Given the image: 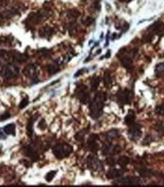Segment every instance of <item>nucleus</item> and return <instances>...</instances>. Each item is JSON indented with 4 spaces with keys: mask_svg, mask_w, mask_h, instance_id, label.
I'll use <instances>...</instances> for the list:
<instances>
[{
    "mask_svg": "<svg viewBox=\"0 0 164 187\" xmlns=\"http://www.w3.org/2000/svg\"><path fill=\"white\" fill-rule=\"evenodd\" d=\"M106 100V95L104 92L100 91L96 93L94 99L92 100L89 106V110H90V115L92 118L97 119L102 115L103 108H104V102Z\"/></svg>",
    "mask_w": 164,
    "mask_h": 187,
    "instance_id": "f257e3e1",
    "label": "nucleus"
},
{
    "mask_svg": "<svg viewBox=\"0 0 164 187\" xmlns=\"http://www.w3.org/2000/svg\"><path fill=\"white\" fill-rule=\"evenodd\" d=\"M52 153L56 159L62 160L70 156L72 153V147L68 143H58L52 147Z\"/></svg>",
    "mask_w": 164,
    "mask_h": 187,
    "instance_id": "f03ea898",
    "label": "nucleus"
},
{
    "mask_svg": "<svg viewBox=\"0 0 164 187\" xmlns=\"http://www.w3.org/2000/svg\"><path fill=\"white\" fill-rule=\"evenodd\" d=\"M19 67L15 64H6L0 70V75L4 79H10V78H15L19 74Z\"/></svg>",
    "mask_w": 164,
    "mask_h": 187,
    "instance_id": "7ed1b4c3",
    "label": "nucleus"
},
{
    "mask_svg": "<svg viewBox=\"0 0 164 187\" xmlns=\"http://www.w3.org/2000/svg\"><path fill=\"white\" fill-rule=\"evenodd\" d=\"M117 100L121 105H126L130 104L133 99V92L130 91L129 89H121L117 93Z\"/></svg>",
    "mask_w": 164,
    "mask_h": 187,
    "instance_id": "20e7f679",
    "label": "nucleus"
},
{
    "mask_svg": "<svg viewBox=\"0 0 164 187\" xmlns=\"http://www.w3.org/2000/svg\"><path fill=\"white\" fill-rule=\"evenodd\" d=\"M75 95H76L77 98L80 100L81 103L86 104L89 101V90L85 85L77 86Z\"/></svg>",
    "mask_w": 164,
    "mask_h": 187,
    "instance_id": "39448f33",
    "label": "nucleus"
},
{
    "mask_svg": "<svg viewBox=\"0 0 164 187\" xmlns=\"http://www.w3.org/2000/svg\"><path fill=\"white\" fill-rule=\"evenodd\" d=\"M87 165L89 169L93 171H100L103 169V165L101 163V161L93 156H89L87 157Z\"/></svg>",
    "mask_w": 164,
    "mask_h": 187,
    "instance_id": "423d86ee",
    "label": "nucleus"
},
{
    "mask_svg": "<svg viewBox=\"0 0 164 187\" xmlns=\"http://www.w3.org/2000/svg\"><path fill=\"white\" fill-rule=\"evenodd\" d=\"M129 135L131 140H137L141 136V128L140 124L134 123L129 126Z\"/></svg>",
    "mask_w": 164,
    "mask_h": 187,
    "instance_id": "0eeeda50",
    "label": "nucleus"
},
{
    "mask_svg": "<svg viewBox=\"0 0 164 187\" xmlns=\"http://www.w3.org/2000/svg\"><path fill=\"white\" fill-rule=\"evenodd\" d=\"M120 152V147H118L113 143H107L103 147V154L104 156H112V154H116Z\"/></svg>",
    "mask_w": 164,
    "mask_h": 187,
    "instance_id": "6e6552de",
    "label": "nucleus"
},
{
    "mask_svg": "<svg viewBox=\"0 0 164 187\" xmlns=\"http://www.w3.org/2000/svg\"><path fill=\"white\" fill-rule=\"evenodd\" d=\"M24 74L26 75L27 77L29 78H36L38 75V70H37V66L35 64H29L26 67L24 68Z\"/></svg>",
    "mask_w": 164,
    "mask_h": 187,
    "instance_id": "1a4fd4ad",
    "label": "nucleus"
},
{
    "mask_svg": "<svg viewBox=\"0 0 164 187\" xmlns=\"http://www.w3.org/2000/svg\"><path fill=\"white\" fill-rule=\"evenodd\" d=\"M25 154L32 160H38L39 159V152L34 146H28L25 149Z\"/></svg>",
    "mask_w": 164,
    "mask_h": 187,
    "instance_id": "9d476101",
    "label": "nucleus"
},
{
    "mask_svg": "<svg viewBox=\"0 0 164 187\" xmlns=\"http://www.w3.org/2000/svg\"><path fill=\"white\" fill-rule=\"evenodd\" d=\"M97 139L98 137L96 135H91L89 137L88 139V147H89V150H91L92 153H97L98 152V149H99V145L97 143Z\"/></svg>",
    "mask_w": 164,
    "mask_h": 187,
    "instance_id": "9b49d317",
    "label": "nucleus"
},
{
    "mask_svg": "<svg viewBox=\"0 0 164 187\" xmlns=\"http://www.w3.org/2000/svg\"><path fill=\"white\" fill-rule=\"evenodd\" d=\"M120 60L123 66L126 67L128 70L133 69V59L130 56V55H123L122 56H120Z\"/></svg>",
    "mask_w": 164,
    "mask_h": 187,
    "instance_id": "f8f14e48",
    "label": "nucleus"
},
{
    "mask_svg": "<svg viewBox=\"0 0 164 187\" xmlns=\"http://www.w3.org/2000/svg\"><path fill=\"white\" fill-rule=\"evenodd\" d=\"M149 30H151L152 33L160 34L164 30V24L161 22V21H157V22H155L152 26L149 27Z\"/></svg>",
    "mask_w": 164,
    "mask_h": 187,
    "instance_id": "ddd939ff",
    "label": "nucleus"
},
{
    "mask_svg": "<svg viewBox=\"0 0 164 187\" xmlns=\"http://www.w3.org/2000/svg\"><path fill=\"white\" fill-rule=\"evenodd\" d=\"M122 174H123V172L121 170L112 167L111 169L107 172V177L109 179H116V178H119L120 176H122Z\"/></svg>",
    "mask_w": 164,
    "mask_h": 187,
    "instance_id": "4468645a",
    "label": "nucleus"
},
{
    "mask_svg": "<svg viewBox=\"0 0 164 187\" xmlns=\"http://www.w3.org/2000/svg\"><path fill=\"white\" fill-rule=\"evenodd\" d=\"M138 182H140V180L134 177H125L119 181V183L123 185H137L138 184Z\"/></svg>",
    "mask_w": 164,
    "mask_h": 187,
    "instance_id": "2eb2a0df",
    "label": "nucleus"
},
{
    "mask_svg": "<svg viewBox=\"0 0 164 187\" xmlns=\"http://www.w3.org/2000/svg\"><path fill=\"white\" fill-rule=\"evenodd\" d=\"M53 34V29L49 26H45L40 30V36L43 38H49Z\"/></svg>",
    "mask_w": 164,
    "mask_h": 187,
    "instance_id": "dca6fc26",
    "label": "nucleus"
},
{
    "mask_svg": "<svg viewBox=\"0 0 164 187\" xmlns=\"http://www.w3.org/2000/svg\"><path fill=\"white\" fill-rule=\"evenodd\" d=\"M113 83V78H112V75L110 73L109 70H106L105 73H104V84L107 88L111 87V85Z\"/></svg>",
    "mask_w": 164,
    "mask_h": 187,
    "instance_id": "f3484780",
    "label": "nucleus"
},
{
    "mask_svg": "<svg viewBox=\"0 0 164 187\" xmlns=\"http://www.w3.org/2000/svg\"><path fill=\"white\" fill-rule=\"evenodd\" d=\"M125 123L128 126H131L135 123V115L134 113V111H130V113L127 115L125 118Z\"/></svg>",
    "mask_w": 164,
    "mask_h": 187,
    "instance_id": "a211bd4d",
    "label": "nucleus"
},
{
    "mask_svg": "<svg viewBox=\"0 0 164 187\" xmlns=\"http://www.w3.org/2000/svg\"><path fill=\"white\" fill-rule=\"evenodd\" d=\"M4 133L7 135H15V132H16V128H15V125L14 124H9L4 127Z\"/></svg>",
    "mask_w": 164,
    "mask_h": 187,
    "instance_id": "6ab92c4d",
    "label": "nucleus"
},
{
    "mask_svg": "<svg viewBox=\"0 0 164 187\" xmlns=\"http://www.w3.org/2000/svg\"><path fill=\"white\" fill-rule=\"evenodd\" d=\"M155 75L157 77H161L164 75V63H158L155 67Z\"/></svg>",
    "mask_w": 164,
    "mask_h": 187,
    "instance_id": "aec40b11",
    "label": "nucleus"
},
{
    "mask_svg": "<svg viewBox=\"0 0 164 187\" xmlns=\"http://www.w3.org/2000/svg\"><path fill=\"white\" fill-rule=\"evenodd\" d=\"M12 57H13L14 60H16V62H18V63H24L28 60V56L22 55V53H16L15 55H14V56H12Z\"/></svg>",
    "mask_w": 164,
    "mask_h": 187,
    "instance_id": "412c9836",
    "label": "nucleus"
},
{
    "mask_svg": "<svg viewBox=\"0 0 164 187\" xmlns=\"http://www.w3.org/2000/svg\"><path fill=\"white\" fill-rule=\"evenodd\" d=\"M129 163H130V159L128 156H121L119 160H118V164L120 165L121 167H123V168H125L127 166L128 164H129Z\"/></svg>",
    "mask_w": 164,
    "mask_h": 187,
    "instance_id": "4be33fe9",
    "label": "nucleus"
},
{
    "mask_svg": "<svg viewBox=\"0 0 164 187\" xmlns=\"http://www.w3.org/2000/svg\"><path fill=\"white\" fill-rule=\"evenodd\" d=\"M118 136H119V134H118V131H116V130H112V131H110V132H108L106 134V136H105V138H106V140L107 141H113L114 139H116V138H118Z\"/></svg>",
    "mask_w": 164,
    "mask_h": 187,
    "instance_id": "5701e85b",
    "label": "nucleus"
},
{
    "mask_svg": "<svg viewBox=\"0 0 164 187\" xmlns=\"http://www.w3.org/2000/svg\"><path fill=\"white\" fill-rule=\"evenodd\" d=\"M17 12L15 11V9H11V10H6L3 13H1V16L3 19H8V18H12L14 15H15Z\"/></svg>",
    "mask_w": 164,
    "mask_h": 187,
    "instance_id": "b1692460",
    "label": "nucleus"
},
{
    "mask_svg": "<svg viewBox=\"0 0 164 187\" xmlns=\"http://www.w3.org/2000/svg\"><path fill=\"white\" fill-rule=\"evenodd\" d=\"M100 84V78L98 76H94L91 80V90L96 91Z\"/></svg>",
    "mask_w": 164,
    "mask_h": 187,
    "instance_id": "393cba45",
    "label": "nucleus"
},
{
    "mask_svg": "<svg viewBox=\"0 0 164 187\" xmlns=\"http://www.w3.org/2000/svg\"><path fill=\"white\" fill-rule=\"evenodd\" d=\"M33 123H34V118H30L27 123V133L30 138L33 136Z\"/></svg>",
    "mask_w": 164,
    "mask_h": 187,
    "instance_id": "a878e982",
    "label": "nucleus"
},
{
    "mask_svg": "<svg viewBox=\"0 0 164 187\" xmlns=\"http://www.w3.org/2000/svg\"><path fill=\"white\" fill-rule=\"evenodd\" d=\"M47 69L51 74H55L59 70V67H58V66H56L55 63H51V64H49L48 66Z\"/></svg>",
    "mask_w": 164,
    "mask_h": 187,
    "instance_id": "bb28decb",
    "label": "nucleus"
},
{
    "mask_svg": "<svg viewBox=\"0 0 164 187\" xmlns=\"http://www.w3.org/2000/svg\"><path fill=\"white\" fill-rule=\"evenodd\" d=\"M56 174V171L55 170H52L47 173V175H46V180H47L48 182H51L53 177H55V175Z\"/></svg>",
    "mask_w": 164,
    "mask_h": 187,
    "instance_id": "cd10ccee",
    "label": "nucleus"
},
{
    "mask_svg": "<svg viewBox=\"0 0 164 187\" xmlns=\"http://www.w3.org/2000/svg\"><path fill=\"white\" fill-rule=\"evenodd\" d=\"M155 112L158 115H161V116H164V104H160L155 109Z\"/></svg>",
    "mask_w": 164,
    "mask_h": 187,
    "instance_id": "c85d7f7f",
    "label": "nucleus"
},
{
    "mask_svg": "<svg viewBox=\"0 0 164 187\" xmlns=\"http://www.w3.org/2000/svg\"><path fill=\"white\" fill-rule=\"evenodd\" d=\"M28 103H29V98H28V97H25V98L22 100V101L20 102L19 108H20V109H23V108H25V107L28 105Z\"/></svg>",
    "mask_w": 164,
    "mask_h": 187,
    "instance_id": "c756f323",
    "label": "nucleus"
},
{
    "mask_svg": "<svg viewBox=\"0 0 164 187\" xmlns=\"http://www.w3.org/2000/svg\"><path fill=\"white\" fill-rule=\"evenodd\" d=\"M68 14H69V17L71 18H76L77 16H79V12L76 11V10H70Z\"/></svg>",
    "mask_w": 164,
    "mask_h": 187,
    "instance_id": "7c9ffc66",
    "label": "nucleus"
},
{
    "mask_svg": "<svg viewBox=\"0 0 164 187\" xmlns=\"http://www.w3.org/2000/svg\"><path fill=\"white\" fill-rule=\"evenodd\" d=\"M106 163H107V164L111 165V166H114V165L116 164L115 159H113V157H109V159H107V160H106Z\"/></svg>",
    "mask_w": 164,
    "mask_h": 187,
    "instance_id": "2f4dec72",
    "label": "nucleus"
},
{
    "mask_svg": "<svg viewBox=\"0 0 164 187\" xmlns=\"http://www.w3.org/2000/svg\"><path fill=\"white\" fill-rule=\"evenodd\" d=\"M82 22H83L85 25H90L91 23L94 22V20L92 19V18H90V17H87V18H85V19L82 21Z\"/></svg>",
    "mask_w": 164,
    "mask_h": 187,
    "instance_id": "473e14b6",
    "label": "nucleus"
},
{
    "mask_svg": "<svg viewBox=\"0 0 164 187\" xmlns=\"http://www.w3.org/2000/svg\"><path fill=\"white\" fill-rule=\"evenodd\" d=\"M10 117H11V115L9 113H5L4 115H1V116H0V121H5L6 119H8Z\"/></svg>",
    "mask_w": 164,
    "mask_h": 187,
    "instance_id": "72a5a7b5",
    "label": "nucleus"
},
{
    "mask_svg": "<svg viewBox=\"0 0 164 187\" xmlns=\"http://www.w3.org/2000/svg\"><path fill=\"white\" fill-rule=\"evenodd\" d=\"M38 127L41 129V130H43V129H46V121L45 120H41L40 123H39Z\"/></svg>",
    "mask_w": 164,
    "mask_h": 187,
    "instance_id": "f704fd0d",
    "label": "nucleus"
},
{
    "mask_svg": "<svg viewBox=\"0 0 164 187\" xmlns=\"http://www.w3.org/2000/svg\"><path fill=\"white\" fill-rule=\"evenodd\" d=\"M39 52H40V53H42V55H44V56H47V55H49V52L47 51V50H45V49L40 50V51H39Z\"/></svg>",
    "mask_w": 164,
    "mask_h": 187,
    "instance_id": "c9c22d12",
    "label": "nucleus"
},
{
    "mask_svg": "<svg viewBox=\"0 0 164 187\" xmlns=\"http://www.w3.org/2000/svg\"><path fill=\"white\" fill-rule=\"evenodd\" d=\"M83 71H85V69H80V70H78V71H77V73L74 74V77L79 76V75H80L81 73H83Z\"/></svg>",
    "mask_w": 164,
    "mask_h": 187,
    "instance_id": "e433bc0d",
    "label": "nucleus"
},
{
    "mask_svg": "<svg viewBox=\"0 0 164 187\" xmlns=\"http://www.w3.org/2000/svg\"><path fill=\"white\" fill-rule=\"evenodd\" d=\"M120 1H124V2H130L131 0H120Z\"/></svg>",
    "mask_w": 164,
    "mask_h": 187,
    "instance_id": "4c0bfd02",
    "label": "nucleus"
},
{
    "mask_svg": "<svg viewBox=\"0 0 164 187\" xmlns=\"http://www.w3.org/2000/svg\"><path fill=\"white\" fill-rule=\"evenodd\" d=\"M0 56H1V52H0ZM0 66H1V60H0Z\"/></svg>",
    "mask_w": 164,
    "mask_h": 187,
    "instance_id": "58836bf2",
    "label": "nucleus"
}]
</instances>
